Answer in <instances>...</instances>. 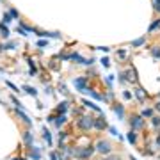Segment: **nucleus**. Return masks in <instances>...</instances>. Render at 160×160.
Returning <instances> with one entry per match:
<instances>
[{
  "instance_id": "nucleus-25",
  "label": "nucleus",
  "mask_w": 160,
  "mask_h": 160,
  "mask_svg": "<svg viewBox=\"0 0 160 160\" xmlns=\"http://www.w3.org/2000/svg\"><path fill=\"white\" fill-rule=\"evenodd\" d=\"M158 25H160V20H157V22H153V23H151V25H149V32H151V30H155V29H157V27H158Z\"/></svg>"
},
{
  "instance_id": "nucleus-37",
  "label": "nucleus",
  "mask_w": 160,
  "mask_h": 160,
  "mask_svg": "<svg viewBox=\"0 0 160 160\" xmlns=\"http://www.w3.org/2000/svg\"><path fill=\"white\" fill-rule=\"evenodd\" d=\"M107 160H121V158H119V157H118V155H112V157H109V158H107Z\"/></svg>"
},
{
  "instance_id": "nucleus-41",
  "label": "nucleus",
  "mask_w": 160,
  "mask_h": 160,
  "mask_svg": "<svg viewBox=\"0 0 160 160\" xmlns=\"http://www.w3.org/2000/svg\"><path fill=\"white\" fill-rule=\"evenodd\" d=\"M12 160H23V158H12Z\"/></svg>"
},
{
  "instance_id": "nucleus-8",
  "label": "nucleus",
  "mask_w": 160,
  "mask_h": 160,
  "mask_svg": "<svg viewBox=\"0 0 160 160\" xmlns=\"http://www.w3.org/2000/svg\"><path fill=\"white\" fill-rule=\"evenodd\" d=\"M16 116H20V118H22V121H25V123H27V126H30L32 125V121H30V118L27 114H25V112H22V109H16Z\"/></svg>"
},
{
  "instance_id": "nucleus-13",
  "label": "nucleus",
  "mask_w": 160,
  "mask_h": 160,
  "mask_svg": "<svg viewBox=\"0 0 160 160\" xmlns=\"http://www.w3.org/2000/svg\"><path fill=\"white\" fill-rule=\"evenodd\" d=\"M23 91L27 92V94H30V96H38V91H36L34 87H30V86H25L23 87Z\"/></svg>"
},
{
  "instance_id": "nucleus-18",
  "label": "nucleus",
  "mask_w": 160,
  "mask_h": 160,
  "mask_svg": "<svg viewBox=\"0 0 160 160\" xmlns=\"http://www.w3.org/2000/svg\"><path fill=\"white\" fill-rule=\"evenodd\" d=\"M0 32H2V38H7V36H9V30L6 29V25H4V23H0Z\"/></svg>"
},
{
  "instance_id": "nucleus-10",
  "label": "nucleus",
  "mask_w": 160,
  "mask_h": 160,
  "mask_svg": "<svg viewBox=\"0 0 160 160\" xmlns=\"http://www.w3.org/2000/svg\"><path fill=\"white\" fill-rule=\"evenodd\" d=\"M112 109H114V112L118 116H119V119H123V116H125V110H123V105H118V103H116V105H112Z\"/></svg>"
},
{
  "instance_id": "nucleus-1",
  "label": "nucleus",
  "mask_w": 160,
  "mask_h": 160,
  "mask_svg": "<svg viewBox=\"0 0 160 160\" xmlns=\"http://www.w3.org/2000/svg\"><path fill=\"white\" fill-rule=\"evenodd\" d=\"M78 126L82 128V130H91L92 126H94V119L89 118V116H82V118L78 119Z\"/></svg>"
},
{
  "instance_id": "nucleus-21",
  "label": "nucleus",
  "mask_w": 160,
  "mask_h": 160,
  "mask_svg": "<svg viewBox=\"0 0 160 160\" xmlns=\"http://www.w3.org/2000/svg\"><path fill=\"white\" fill-rule=\"evenodd\" d=\"M144 41H146L144 38H139V39H135L133 43H132V46H142V45H144Z\"/></svg>"
},
{
  "instance_id": "nucleus-27",
  "label": "nucleus",
  "mask_w": 160,
  "mask_h": 160,
  "mask_svg": "<svg viewBox=\"0 0 160 160\" xmlns=\"http://www.w3.org/2000/svg\"><path fill=\"white\" fill-rule=\"evenodd\" d=\"M11 102H12V103H14V107H16V109H20V107H22V103L18 102L16 98H12V96H11Z\"/></svg>"
},
{
  "instance_id": "nucleus-35",
  "label": "nucleus",
  "mask_w": 160,
  "mask_h": 160,
  "mask_svg": "<svg viewBox=\"0 0 160 160\" xmlns=\"http://www.w3.org/2000/svg\"><path fill=\"white\" fill-rule=\"evenodd\" d=\"M7 86L11 87V89H12V91H14V92H18V87H16V86H12L11 82H7Z\"/></svg>"
},
{
  "instance_id": "nucleus-38",
  "label": "nucleus",
  "mask_w": 160,
  "mask_h": 160,
  "mask_svg": "<svg viewBox=\"0 0 160 160\" xmlns=\"http://www.w3.org/2000/svg\"><path fill=\"white\" fill-rule=\"evenodd\" d=\"M123 96H125L126 100H128V98H132V94H130V92H128V91H125V92H123Z\"/></svg>"
},
{
  "instance_id": "nucleus-36",
  "label": "nucleus",
  "mask_w": 160,
  "mask_h": 160,
  "mask_svg": "<svg viewBox=\"0 0 160 160\" xmlns=\"http://www.w3.org/2000/svg\"><path fill=\"white\" fill-rule=\"evenodd\" d=\"M109 130H110V133H112V135H118V130H116L114 126H110Z\"/></svg>"
},
{
  "instance_id": "nucleus-39",
  "label": "nucleus",
  "mask_w": 160,
  "mask_h": 160,
  "mask_svg": "<svg viewBox=\"0 0 160 160\" xmlns=\"http://www.w3.org/2000/svg\"><path fill=\"white\" fill-rule=\"evenodd\" d=\"M155 109H157V110H158V112H160V102L157 103V105H155Z\"/></svg>"
},
{
  "instance_id": "nucleus-11",
  "label": "nucleus",
  "mask_w": 160,
  "mask_h": 160,
  "mask_svg": "<svg viewBox=\"0 0 160 160\" xmlns=\"http://www.w3.org/2000/svg\"><path fill=\"white\" fill-rule=\"evenodd\" d=\"M86 92H89V94H91V98H94V100H102V94H100V92H96L94 89H91V87H87Z\"/></svg>"
},
{
  "instance_id": "nucleus-30",
  "label": "nucleus",
  "mask_w": 160,
  "mask_h": 160,
  "mask_svg": "<svg viewBox=\"0 0 160 160\" xmlns=\"http://www.w3.org/2000/svg\"><path fill=\"white\" fill-rule=\"evenodd\" d=\"M153 4H155L153 7H155V9H157V11L160 12V0H153Z\"/></svg>"
},
{
  "instance_id": "nucleus-15",
  "label": "nucleus",
  "mask_w": 160,
  "mask_h": 160,
  "mask_svg": "<svg viewBox=\"0 0 160 160\" xmlns=\"http://www.w3.org/2000/svg\"><path fill=\"white\" fill-rule=\"evenodd\" d=\"M135 96H137L139 100H144V98H146V92H144V89L137 87V89H135Z\"/></svg>"
},
{
  "instance_id": "nucleus-16",
  "label": "nucleus",
  "mask_w": 160,
  "mask_h": 160,
  "mask_svg": "<svg viewBox=\"0 0 160 160\" xmlns=\"http://www.w3.org/2000/svg\"><path fill=\"white\" fill-rule=\"evenodd\" d=\"M151 125H153L155 128H158L160 126V116H151Z\"/></svg>"
},
{
  "instance_id": "nucleus-24",
  "label": "nucleus",
  "mask_w": 160,
  "mask_h": 160,
  "mask_svg": "<svg viewBox=\"0 0 160 160\" xmlns=\"http://www.w3.org/2000/svg\"><path fill=\"white\" fill-rule=\"evenodd\" d=\"M84 105H87V107H91V109H94V110H98V112H100V107H98V105H94V103H91V102H84Z\"/></svg>"
},
{
  "instance_id": "nucleus-33",
  "label": "nucleus",
  "mask_w": 160,
  "mask_h": 160,
  "mask_svg": "<svg viewBox=\"0 0 160 160\" xmlns=\"http://www.w3.org/2000/svg\"><path fill=\"white\" fill-rule=\"evenodd\" d=\"M38 46H39V48H41V46H46V41L45 39H39V41H38Z\"/></svg>"
},
{
  "instance_id": "nucleus-14",
  "label": "nucleus",
  "mask_w": 160,
  "mask_h": 160,
  "mask_svg": "<svg viewBox=\"0 0 160 160\" xmlns=\"http://www.w3.org/2000/svg\"><path fill=\"white\" fill-rule=\"evenodd\" d=\"M128 141H130L132 144H135V141H137V133H135V130L128 132Z\"/></svg>"
},
{
  "instance_id": "nucleus-26",
  "label": "nucleus",
  "mask_w": 160,
  "mask_h": 160,
  "mask_svg": "<svg viewBox=\"0 0 160 160\" xmlns=\"http://www.w3.org/2000/svg\"><path fill=\"white\" fill-rule=\"evenodd\" d=\"M118 57H119V59H125V57H126V50H118Z\"/></svg>"
},
{
  "instance_id": "nucleus-23",
  "label": "nucleus",
  "mask_w": 160,
  "mask_h": 160,
  "mask_svg": "<svg viewBox=\"0 0 160 160\" xmlns=\"http://www.w3.org/2000/svg\"><path fill=\"white\" fill-rule=\"evenodd\" d=\"M43 133H45V139H46V142H48V144H52V137H50V132H48V130H46V128H45V130H43Z\"/></svg>"
},
{
  "instance_id": "nucleus-31",
  "label": "nucleus",
  "mask_w": 160,
  "mask_h": 160,
  "mask_svg": "<svg viewBox=\"0 0 160 160\" xmlns=\"http://www.w3.org/2000/svg\"><path fill=\"white\" fill-rule=\"evenodd\" d=\"M102 64L105 66V68H109V64H110V62H109V59H107V57H103V59H102Z\"/></svg>"
},
{
  "instance_id": "nucleus-29",
  "label": "nucleus",
  "mask_w": 160,
  "mask_h": 160,
  "mask_svg": "<svg viewBox=\"0 0 160 160\" xmlns=\"http://www.w3.org/2000/svg\"><path fill=\"white\" fill-rule=\"evenodd\" d=\"M11 14H9V12H7V14H4V23H9V22H11Z\"/></svg>"
},
{
  "instance_id": "nucleus-3",
  "label": "nucleus",
  "mask_w": 160,
  "mask_h": 160,
  "mask_svg": "<svg viewBox=\"0 0 160 160\" xmlns=\"http://www.w3.org/2000/svg\"><path fill=\"white\" fill-rule=\"evenodd\" d=\"M96 149H98V153L109 155V153H110V149H112V146H110V142H109V141H98Z\"/></svg>"
},
{
  "instance_id": "nucleus-9",
  "label": "nucleus",
  "mask_w": 160,
  "mask_h": 160,
  "mask_svg": "<svg viewBox=\"0 0 160 160\" xmlns=\"http://www.w3.org/2000/svg\"><path fill=\"white\" fill-rule=\"evenodd\" d=\"M29 149H30V157L34 160H39L41 158V153H39V149L38 148H34V146H29Z\"/></svg>"
},
{
  "instance_id": "nucleus-12",
  "label": "nucleus",
  "mask_w": 160,
  "mask_h": 160,
  "mask_svg": "<svg viewBox=\"0 0 160 160\" xmlns=\"http://www.w3.org/2000/svg\"><path fill=\"white\" fill-rule=\"evenodd\" d=\"M23 141H25V144L32 146V133H30V132H25V133H23Z\"/></svg>"
},
{
  "instance_id": "nucleus-32",
  "label": "nucleus",
  "mask_w": 160,
  "mask_h": 160,
  "mask_svg": "<svg viewBox=\"0 0 160 160\" xmlns=\"http://www.w3.org/2000/svg\"><path fill=\"white\" fill-rule=\"evenodd\" d=\"M50 160H59V155L52 151V153H50Z\"/></svg>"
},
{
  "instance_id": "nucleus-34",
  "label": "nucleus",
  "mask_w": 160,
  "mask_h": 160,
  "mask_svg": "<svg viewBox=\"0 0 160 160\" xmlns=\"http://www.w3.org/2000/svg\"><path fill=\"white\" fill-rule=\"evenodd\" d=\"M14 46H16V43H7V46H6V48H7V50H12Z\"/></svg>"
},
{
  "instance_id": "nucleus-28",
  "label": "nucleus",
  "mask_w": 160,
  "mask_h": 160,
  "mask_svg": "<svg viewBox=\"0 0 160 160\" xmlns=\"http://www.w3.org/2000/svg\"><path fill=\"white\" fill-rule=\"evenodd\" d=\"M9 14H11L12 18H18V16H20V14H18V11H16V9H9Z\"/></svg>"
},
{
  "instance_id": "nucleus-42",
  "label": "nucleus",
  "mask_w": 160,
  "mask_h": 160,
  "mask_svg": "<svg viewBox=\"0 0 160 160\" xmlns=\"http://www.w3.org/2000/svg\"><path fill=\"white\" fill-rule=\"evenodd\" d=\"M130 160H135V158H133V157H132V158H130Z\"/></svg>"
},
{
  "instance_id": "nucleus-4",
  "label": "nucleus",
  "mask_w": 160,
  "mask_h": 160,
  "mask_svg": "<svg viewBox=\"0 0 160 160\" xmlns=\"http://www.w3.org/2000/svg\"><path fill=\"white\" fill-rule=\"evenodd\" d=\"M123 77H125V80H128V82H132V84H135V82H137V71H135L133 66H130V69L125 71Z\"/></svg>"
},
{
  "instance_id": "nucleus-6",
  "label": "nucleus",
  "mask_w": 160,
  "mask_h": 160,
  "mask_svg": "<svg viewBox=\"0 0 160 160\" xmlns=\"http://www.w3.org/2000/svg\"><path fill=\"white\" fill-rule=\"evenodd\" d=\"M75 86H77V89L82 92L87 91V78L86 77H78V78H75Z\"/></svg>"
},
{
  "instance_id": "nucleus-2",
  "label": "nucleus",
  "mask_w": 160,
  "mask_h": 160,
  "mask_svg": "<svg viewBox=\"0 0 160 160\" xmlns=\"http://www.w3.org/2000/svg\"><path fill=\"white\" fill-rule=\"evenodd\" d=\"M92 153H94V148H86V149L77 148V149H73V155L77 158H89Z\"/></svg>"
},
{
  "instance_id": "nucleus-17",
  "label": "nucleus",
  "mask_w": 160,
  "mask_h": 160,
  "mask_svg": "<svg viewBox=\"0 0 160 160\" xmlns=\"http://www.w3.org/2000/svg\"><path fill=\"white\" fill-rule=\"evenodd\" d=\"M151 55H153L155 59H160V46H153V48H151Z\"/></svg>"
},
{
  "instance_id": "nucleus-19",
  "label": "nucleus",
  "mask_w": 160,
  "mask_h": 160,
  "mask_svg": "<svg viewBox=\"0 0 160 160\" xmlns=\"http://www.w3.org/2000/svg\"><path fill=\"white\" fill-rule=\"evenodd\" d=\"M66 109H68V103L64 102V103H61V105L57 107V112H59V114H64V112H66Z\"/></svg>"
},
{
  "instance_id": "nucleus-20",
  "label": "nucleus",
  "mask_w": 160,
  "mask_h": 160,
  "mask_svg": "<svg viewBox=\"0 0 160 160\" xmlns=\"http://www.w3.org/2000/svg\"><path fill=\"white\" fill-rule=\"evenodd\" d=\"M64 123H66V118H64V116L61 114V116L57 118V121H55V126H62Z\"/></svg>"
},
{
  "instance_id": "nucleus-5",
  "label": "nucleus",
  "mask_w": 160,
  "mask_h": 160,
  "mask_svg": "<svg viewBox=\"0 0 160 160\" xmlns=\"http://www.w3.org/2000/svg\"><path fill=\"white\" fill-rule=\"evenodd\" d=\"M130 125H132V128H133V130H139V128H142V126H144L142 116H132Z\"/></svg>"
},
{
  "instance_id": "nucleus-7",
  "label": "nucleus",
  "mask_w": 160,
  "mask_h": 160,
  "mask_svg": "<svg viewBox=\"0 0 160 160\" xmlns=\"http://www.w3.org/2000/svg\"><path fill=\"white\" fill-rule=\"evenodd\" d=\"M94 128L96 130H105L107 128V121H105V118H98V119H94Z\"/></svg>"
},
{
  "instance_id": "nucleus-22",
  "label": "nucleus",
  "mask_w": 160,
  "mask_h": 160,
  "mask_svg": "<svg viewBox=\"0 0 160 160\" xmlns=\"http://www.w3.org/2000/svg\"><path fill=\"white\" fill-rule=\"evenodd\" d=\"M141 116H142V118H151V116H153V110L146 109V110H142V114H141Z\"/></svg>"
},
{
  "instance_id": "nucleus-40",
  "label": "nucleus",
  "mask_w": 160,
  "mask_h": 160,
  "mask_svg": "<svg viewBox=\"0 0 160 160\" xmlns=\"http://www.w3.org/2000/svg\"><path fill=\"white\" fill-rule=\"evenodd\" d=\"M157 142H158V144H160V135H158V139H157Z\"/></svg>"
}]
</instances>
